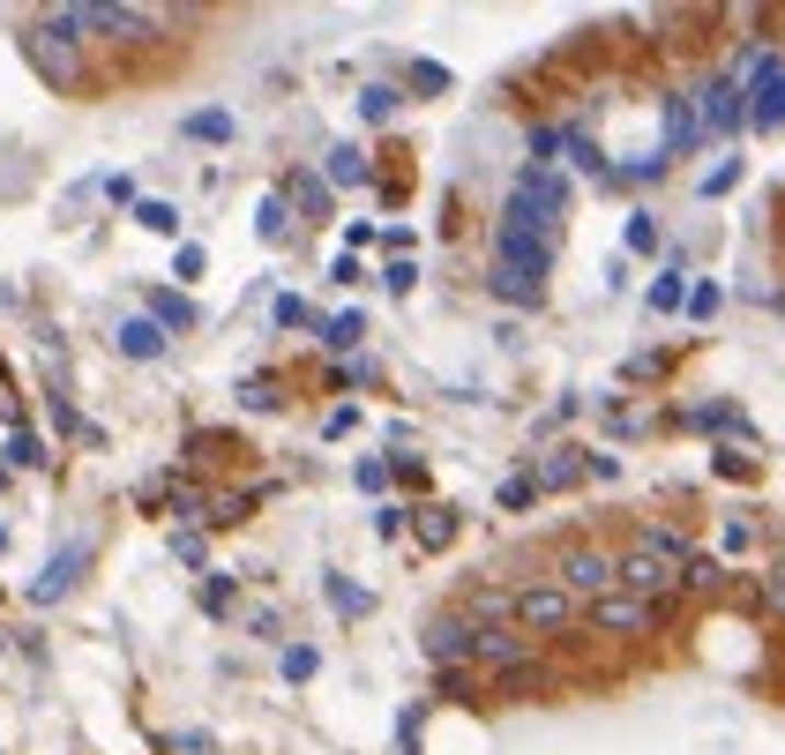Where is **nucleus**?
Returning <instances> with one entry per match:
<instances>
[{
  "label": "nucleus",
  "mask_w": 785,
  "mask_h": 755,
  "mask_svg": "<svg viewBox=\"0 0 785 755\" xmlns=\"http://www.w3.org/2000/svg\"><path fill=\"white\" fill-rule=\"evenodd\" d=\"M83 561H90V539H76L68 553H60V561H45V576H38V591H31V598H38V606H53L60 591L76 584V569H83Z\"/></svg>",
  "instance_id": "8"
},
{
  "label": "nucleus",
  "mask_w": 785,
  "mask_h": 755,
  "mask_svg": "<svg viewBox=\"0 0 785 755\" xmlns=\"http://www.w3.org/2000/svg\"><path fill=\"white\" fill-rule=\"evenodd\" d=\"M681 299H689V285H681V270H665L659 285H651V307H659V314H673Z\"/></svg>",
  "instance_id": "16"
},
{
  "label": "nucleus",
  "mask_w": 785,
  "mask_h": 755,
  "mask_svg": "<svg viewBox=\"0 0 785 755\" xmlns=\"http://www.w3.org/2000/svg\"><path fill=\"white\" fill-rule=\"evenodd\" d=\"M554 584L569 591L577 606H583V598H606V591H614V553H599V546H569Z\"/></svg>",
  "instance_id": "3"
},
{
  "label": "nucleus",
  "mask_w": 785,
  "mask_h": 755,
  "mask_svg": "<svg viewBox=\"0 0 785 755\" xmlns=\"http://www.w3.org/2000/svg\"><path fill=\"white\" fill-rule=\"evenodd\" d=\"M621 240H628V254H651V248H659V217H628Z\"/></svg>",
  "instance_id": "17"
},
{
  "label": "nucleus",
  "mask_w": 785,
  "mask_h": 755,
  "mask_svg": "<svg viewBox=\"0 0 785 755\" xmlns=\"http://www.w3.org/2000/svg\"><path fill=\"white\" fill-rule=\"evenodd\" d=\"M703 135H696V113H689V98H665V158H689Z\"/></svg>",
  "instance_id": "10"
},
{
  "label": "nucleus",
  "mask_w": 785,
  "mask_h": 755,
  "mask_svg": "<svg viewBox=\"0 0 785 755\" xmlns=\"http://www.w3.org/2000/svg\"><path fill=\"white\" fill-rule=\"evenodd\" d=\"M150 322H158V330H187V322H195V307H187V299H172V293H158V299H150Z\"/></svg>",
  "instance_id": "14"
},
{
  "label": "nucleus",
  "mask_w": 785,
  "mask_h": 755,
  "mask_svg": "<svg viewBox=\"0 0 785 755\" xmlns=\"http://www.w3.org/2000/svg\"><path fill=\"white\" fill-rule=\"evenodd\" d=\"M135 217H143L150 232H180V210H172V203H135Z\"/></svg>",
  "instance_id": "19"
},
{
  "label": "nucleus",
  "mask_w": 785,
  "mask_h": 755,
  "mask_svg": "<svg viewBox=\"0 0 785 755\" xmlns=\"http://www.w3.org/2000/svg\"><path fill=\"white\" fill-rule=\"evenodd\" d=\"M330 606H337V614H367V591H352V584H337V576H330Z\"/></svg>",
  "instance_id": "21"
},
{
  "label": "nucleus",
  "mask_w": 785,
  "mask_h": 755,
  "mask_svg": "<svg viewBox=\"0 0 785 755\" xmlns=\"http://www.w3.org/2000/svg\"><path fill=\"white\" fill-rule=\"evenodd\" d=\"M673 584H681V569H673V561H659V553H644V546L614 561V591H628V598H665Z\"/></svg>",
  "instance_id": "4"
},
{
  "label": "nucleus",
  "mask_w": 785,
  "mask_h": 755,
  "mask_svg": "<svg viewBox=\"0 0 785 755\" xmlns=\"http://www.w3.org/2000/svg\"><path fill=\"white\" fill-rule=\"evenodd\" d=\"M718 299H726V293H718V285H696V293L681 299V307H689V314H718Z\"/></svg>",
  "instance_id": "23"
},
{
  "label": "nucleus",
  "mask_w": 785,
  "mask_h": 755,
  "mask_svg": "<svg viewBox=\"0 0 785 755\" xmlns=\"http://www.w3.org/2000/svg\"><path fill=\"white\" fill-rule=\"evenodd\" d=\"M591 621L614 636H644L659 629V598H628V591H606V598H591Z\"/></svg>",
  "instance_id": "5"
},
{
  "label": "nucleus",
  "mask_w": 785,
  "mask_h": 755,
  "mask_svg": "<svg viewBox=\"0 0 785 755\" xmlns=\"http://www.w3.org/2000/svg\"><path fill=\"white\" fill-rule=\"evenodd\" d=\"M681 584L710 591V584H718V561H710V553H689V561H681Z\"/></svg>",
  "instance_id": "18"
},
{
  "label": "nucleus",
  "mask_w": 785,
  "mask_h": 755,
  "mask_svg": "<svg viewBox=\"0 0 785 755\" xmlns=\"http://www.w3.org/2000/svg\"><path fill=\"white\" fill-rule=\"evenodd\" d=\"M471 659H479V666H494V673H524V666H532V643H524L516 629H479Z\"/></svg>",
  "instance_id": "6"
},
{
  "label": "nucleus",
  "mask_w": 785,
  "mask_h": 755,
  "mask_svg": "<svg viewBox=\"0 0 785 755\" xmlns=\"http://www.w3.org/2000/svg\"><path fill=\"white\" fill-rule=\"evenodd\" d=\"M360 330H367L360 314H337V322H330V352H352V344H360Z\"/></svg>",
  "instance_id": "20"
},
{
  "label": "nucleus",
  "mask_w": 785,
  "mask_h": 755,
  "mask_svg": "<svg viewBox=\"0 0 785 755\" xmlns=\"http://www.w3.org/2000/svg\"><path fill=\"white\" fill-rule=\"evenodd\" d=\"M577 471H583V464H577V457H569V449H561V457L546 464V487H569V479H577Z\"/></svg>",
  "instance_id": "26"
},
{
  "label": "nucleus",
  "mask_w": 785,
  "mask_h": 755,
  "mask_svg": "<svg viewBox=\"0 0 785 755\" xmlns=\"http://www.w3.org/2000/svg\"><path fill=\"white\" fill-rule=\"evenodd\" d=\"M554 150H561V127H538L532 135V165H554Z\"/></svg>",
  "instance_id": "22"
},
{
  "label": "nucleus",
  "mask_w": 785,
  "mask_h": 755,
  "mask_svg": "<svg viewBox=\"0 0 785 755\" xmlns=\"http://www.w3.org/2000/svg\"><path fill=\"white\" fill-rule=\"evenodd\" d=\"M330 180H337V187H360V180H367V158H360L352 142H337V150H330Z\"/></svg>",
  "instance_id": "12"
},
{
  "label": "nucleus",
  "mask_w": 785,
  "mask_h": 755,
  "mask_svg": "<svg viewBox=\"0 0 785 755\" xmlns=\"http://www.w3.org/2000/svg\"><path fill=\"white\" fill-rule=\"evenodd\" d=\"M262 240H285V203H277V195L262 203Z\"/></svg>",
  "instance_id": "25"
},
{
  "label": "nucleus",
  "mask_w": 785,
  "mask_h": 755,
  "mask_svg": "<svg viewBox=\"0 0 785 755\" xmlns=\"http://www.w3.org/2000/svg\"><path fill=\"white\" fill-rule=\"evenodd\" d=\"M121 352L127 359H166V330L150 314H135V322H121Z\"/></svg>",
  "instance_id": "11"
},
{
  "label": "nucleus",
  "mask_w": 785,
  "mask_h": 755,
  "mask_svg": "<svg viewBox=\"0 0 785 755\" xmlns=\"http://www.w3.org/2000/svg\"><path fill=\"white\" fill-rule=\"evenodd\" d=\"M471 614H479V621H487V614H509V591H479V598H471Z\"/></svg>",
  "instance_id": "28"
},
{
  "label": "nucleus",
  "mask_w": 785,
  "mask_h": 755,
  "mask_svg": "<svg viewBox=\"0 0 785 755\" xmlns=\"http://www.w3.org/2000/svg\"><path fill=\"white\" fill-rule=\"evenodd\" d=\"M360 113H367V121H389V113H397V90H389V83H367V90H360Z\"/></svg>",
  "instance_id": "15"
},
{
  "label": "nucleus",
  "mask_w": 785,
  "mask_h": 755,
  "mask_svg": "<svg viewBox=\"0 0 785 755\" xmlns=\"http://www.w3.org/2000/svg\"><path fill=\"white\" fill-rule=\"evenodd\" d=\"M689 113H696V135H741V83L733 76H710V83L689 98Z\"/></svg>",
  "instance_id": "2"
},
{
  "label": "nucleus",
  "mask_w": 785,
  "mask_h": 755,
  "mask_svg": "<svg viewBox=\"0 0 785 755\" xmlns=\"http://www.w3.org/2000/svg\"><path fill=\"white\" fill-rule=\"evenodd\" d=\"M31 60H38L60 90L76 83V53H68V38H60V31H38V38H31Z\"/></svg>",
  "instance_id": "9"
},
{
  "label": "nucleus",
  "mask_w": 785,
  "mask_h": 755,
  "mask_svg": "<svg viewBox=\"0 0 785 755\" xmlns=\"http://www.w3.org/2000/svg\"><path fill=\"white\" fill-rule=\"evenodd\" d=\"M471 643H479V621L450 614V621L426 629V659H434V666H456V659H471Z\"/></svg>",
  "instance_id": "7"
},
{
  "label": "nucleus",
  "mask_w": 785,
  "mask_h": 755,
  "mask_svg": "<svg viewBox=\"0 0 785 755\" xmlns=\"http://www.w3.org/2000/svg\"><path fill=\"white\" fill-rule=\"evenodd\" d=\"M187 135H195V142H232V113H217V105H209V113H187Z\"/></svg>",
  "instance_id": "13"
},
{
  "label": "nucleus",
  "mask_w": 785,
  "mask_h": 755,
  "mask_svg": "<svg viewBox=\"0 0 785 755\" xmlns=\"http://www.w3.org/2000/svg\"><path fill=\"white\" fill-rule=\"evenodd\" d=\"M315 666H322V659H315L307 643H299V651H285V673H292V680H307V673H315Z\"/></svg>",
  "instance_id": "27"
},
{
  "label": "nucleus",
  "mask_w": 785,
  "mask_h": 755,
  "mask_svg": "<svg viewBox=\"0 0 785 755\" xmlns=\"http://www.w3.org/2000/svg\"><path fill=\"white\" fill-rule=\"evenodd\" d=\"M771 606H785V569H771Z\"/></svg>",
  "instance_id": "29"
},
{
  "label": "nucleus",
  "mask_w": 785,
  "mask_h": 755,
  "mask_svg": "<svg viewBox=\"0 0 785 755\" xmlns=\"http://www.w3.org/2000/svg\"><path fill=\"white\" fill-rule=\"evenodd\" d=\"M509 614H516V629H569V621H583V606L577 598H569V591L561 584H532V591H516V598H509Z\"/></svg>",
  "instance_id": "1"
},
{
  "label": "nucleus",
  "mask_w": 785,
  "mask_h": 755,
  "mask_svg": "<svg viewBox=\"0 0 785 755\" xmlns=\"http://www.w3.org/2000/svg\"><path fill=\"white\" fill-rule=\"evenodd\" d=\"M726 187H741V165H733V158H726V165L703 180V195H726Z\"/></svg>",
  "instance_id": "24"
}]
</instances>
